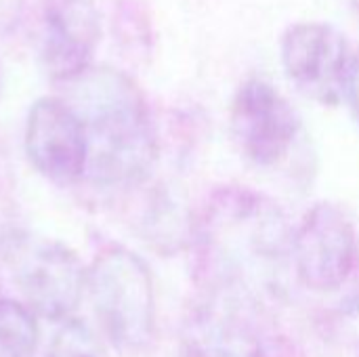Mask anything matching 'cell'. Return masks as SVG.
<instances>
[{"instance_id": "cell-1", "label": "cell", "mask_w": 359, "mask_h": 357, "mask_svg": "<svg viewBox=\"0 0 359 357\" xmlns=\"http://www.w3.org/2000/svg\"><path fill=\"white\" fill-rule=\"evenodd\" d=\"M292 234L269 196L244 185H221L189 223L198 292L276 309L292 271Z\"/></svg>"}, {"instance_id": "cell-2", "label": "cell", "mask_w": 359, "mask_h": 357, "mask_svg": "<svg viewBox=\"0 0 359 357\" xmlns=\"http://www.w3.org/2000/svg\"><path fill=\"white\" fill-rule=\"evenodd\" d=\"M69 84L74 103H67L88 141L84 177L111 189L143 185L158 160V133L143 90L114 67H90Z\"/></svg>"}, {"instance_id": "cell-3", "label": "cell", "mask_w": 359, "mask_h": 357, "mask_svg": "<svg viewBox=\"0 0 359 357\" xmlns=\"http://www.w3.org/2000/svg\"><path fill=\"white\" fill-rule=\"evenodd\" d=\"M179 357H301V351L280 328L276 309L198 292L181 324Z\"/></svg>"}, {"instance_id": "cell-4", "label": "cell", "mask_w": 359, "mask_h": 357, "mask_svg": "<svg viewBox=\"0 0 359 357\" xmlns=\"http://www.w3.org/2000/svg\"><path fill=\"white\" fill-rule=\"evenodd\" d=\"M95 316L109 343L128 356L156 339V292L147 263L124 246L103 248L86 271Z\"/></svg>"}, {"instance_id": "cell-5", "label": "cell", "mask_w": 359, "mask_h": 357, "mask_svg": "<svg viewBox=\"0 0 359 357\" xmlns=\"http://www.w3.org/2000/svg\"><path fill=\"white\" fill-rule=\"evenodd\" d=\"M359 240L351 217L334 202L313 204L292 234V271L313 292H334L353 276Z\"/></svg>"}, {"instance_id": "cell-6", "label": "cell", "mask_w": 359, "mask_h": 357, "mask_svg": "<svg viewBox=\"0 0 359 357\" xmlns=\"http://www.w3.org/2000/svg\"><path fill=\"white\" fill-rule=\"evenodd\" d=\"M238 151L257 168L280 166L294 147L301 118L292 103L265 78H246L229 109Z\"/></svg>"}, {"instance_id": "cell-7", "label": "cell", "mask_w": 359, "mask_h": 357, "mask_svg": "<svg viewBox=\"0 0 359 357\" xmlns=\"http://www.w3.org/2000/svg\"><path fill=\"white\" fill-rule=\"evenodd\" d=\"M280 50L288 78L303 95L322 105L345 99L358 48L337 25L297 21L284 29Z\"/></svg>"}, {"instance_id": "cell-8", "label": "cell", "mask_w": 359, "mask_h": 357, "mask_svg": "<svg viewBox=\"0 0 359 357\" xmlns=\"http://www.w3.org/2000/svg\"><path fill=\"white\" fill-rule=\"evenodd\" d=\"M25 151L34 168L57 185L84 179L88 141L76 109L57 97L38 99L27 114Z\"/></svg>"}, {"instance_id": "cell-9", "label": "cell", "mask_w": 359, "mask_h": 357, "mask_svg": "<svg viewBox=\"0 0 359 357\" xmlns=\"http://www.w3.org/2000/svg\"><path fill=\"white\" fill-rule=\"evenodd\" d=\"M15 280L34 314L50 322H67L86 288V269L67 246L38 242L17 257Z\"/></svg>"}, {"instance_id": "cell-10", "label": "cell", "mask_w": 359, "mask_h": 357, "mask_svg": "<svg viewBox=\"0 0 359 357\" xmlns=\"http://www.w3.org/2000/svg\"><path fill=\"white\" fill-rule=\"evenodd\" d=\"M101 17L93 0H44L40 65L53 82H74L93 67Z\"/></svg>"}, {"instance_id": "cell-11", "label": "cell", "mask_w": 359, "mask_h": 357, "mask_svg": "<svg viewBox=\"0 0 359 357\" xmlns=\"http://www.w3.org/2000/svg\"><path fill=\"white\" fill-rule=\"evenodd\" d=\"M38 322L27 305L0 299V357H34Z\"/></svg>"}, {"instance_id": "cell-12", "label": "cell", "mask_w": 359, "mask_h": 357, "mask_svg": "<svg viewBox=\"0 0 359 357\" xmlns=\"http://www.w3.org/2000/svg\"><path fill=\"white\" fill-rule=\"evenodd\" d=\"M48 357H107L103 345L95 337V332L78 322V320H67L63 326L57 330Z\"/></svg>"}, {"instance_id": "cell-13", "label": "cell", "mask_w": 359, "mask_h": 357, "mask_svg": "<svg viewBox=\"0 0 359 357\" xmlns=\"http://www.w3.org/2000/svg\"><path fill=\"white\" fill-rule=\"evenodd\" d=\"M345 99L349 101V105H351V112H353V116H355V120H358V124H359V48L355 50L353 65H351V72H349V80H347Z\"/></svg>"}, {"instance_id": "cell-14", "label": "cell", "mask_w": 359, "mask_h": 357, "mask_svg": "<svg viewBox=\"0 0 359 357\" xmlns=\"http://www.w3.org/2000/svg\"><path fill=\"white\" fill-rule=\"evenodd\" d=\"M21 8V0H0V29H8Z\"/></svg>"}, {"instance_id": "cell-15", "label": "cell", "mask_w": 359, "mask_h": 357, "mask_svg": "<svg viewBox=\"0 0 359 357\" xmlns=\"http://www.w3.org/2000/svg\"><path fill=\"white\" fill-rule=\"evenodd\" d=\"M349 2H351V6L355 8V13L359 15V0H349Z\"/></svg>"}, {"instance_id": "cell-16", "label": "cell", "mask_w": 359, "mask_h": 357, "mask_svg": "<svg viewBox=\"0 0 359 357\" xmlns=\"http://www.w3.org/2000/svg\"><path fill=\"white\" fill-rule=\"evenodd\" d=\"M0 88H2V69H0Z\"/></svg>"}]
</instances>
